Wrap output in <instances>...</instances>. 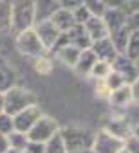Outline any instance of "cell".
Masks as SVG:
<instances>
[{
	"label": "cell",
	"mask_w": 139,
	"mask_h": 153,
	"mask_svg": "<svg viewBox=\"0 0 139 153\" xmlns=\"http://www.w3.org/2000/svg\"><path fill=\"white\" fill-rule=\"evenodd\" d=\"M34 18V0H15L11 4V27L15 34L33 29Z\"/></svg>",
	"instance_id": "obj_1"
},
{
	"label": "cell",
	"mask_w": 139,
	"mask_h": 153,
	"mask_svg": "<svg viewBox=\"0 0 139 153\" xmlns=\"http://www.w3.org/2000/svg\"><path fill=\"white\" fill-rule=\"evenodd\" d=\"M60 135L65 142L67 151H78V149H89L92 148L94 133L89 128L81 126H65L60 128Z\"/></svg>",
	"instance_id": "obj_2"
},
{
	"label": "cell",
	"mask_w": 139,
	"mask_h": 153,
	"mask_svg": "<svg viewBox=\"0 0 139 153\" xmlns=\"http://www.w3.org/2000/svg\"><path fill=\"white\" fill-rule=\"evenodd\" d=\"M31 105H36V96L27 88L15 85L4 92V112H7L11 115L18 114L20 110H24Z\"/></svg>",
	"instance_id": "obj_3"
},
{
	"label": "cell",
	"mask_w": 139,
	"mask_h": 153,
	"mask_svg": "<svg viewBox=\"0 0 139 153\" xmlns=\"http://www.w3.org/2000/svg\"><path fill=\"white\" fill-rule=\"evenodd\" d=\"M15 47H16V51L22 56L33 58V59L38 58V56H42V54H47V49L42 45L40 38L36 36V33L33 29H27V31L18 33L16 38H15Z\"/></svg>",
	"instance_id": "obj_4"
},
{
	"label": "cell",
	"mask_w": 139,
	"mask_h": 153,
	"mask_svg": "<svg viewBox=\"0 0 139 153\" xmlns=\"http://www.w3.org/2000/svg\"><path fill=\"white\" fill-rule=\"evenodd\" d=\"M110 70L117 72L121 76V79L126 83V85H132V83H137V78H139V70H137V61H132L130 58H126L125 54H117L112 61H110Z\"/></svg>",
	"instance_id": "obj_5"
},
{
	"label": "cell",
	"mask_w": 139,
	"mask_h": 153,
	"mask_svg": "<svg viewBox=\"0 0 139 153\" xmlns=\"http://www.w3.org/2000/svg\"><path fill=\"white\" fill-rule=\"evenodd\" d=\"M60 130V124L49 117V115H42L27 131V139L29 140H36V142H45L47 139H51L56 131Z\"/></svg>",
	"instance_id": "obj_6"
},
{
	"label": "cell",
	"mask_w": 139,
	"mask_h": 153,
	"mask_svg": "<svg viewBox=\"0 0 139 153\" xmlns=\"http://www.w3.org/2000/svg\"><path fill=\"white\" fill-rule=\"evenodd\" d=\"M42 115H43V114H42L40 106H38V105H31V106H27V108H24V110H20L18 114L13 115V126H15L16 131L27 133V131L31 130V126H33Z\"/></svg>",
	"instance_id": "obj_7"
},
{
	"label": "cell",
	"mask_w": 139,
	"mask_h": 153,
	"mask_svg": "<svg viewBox=\"0 0 139 153\" xmlns=\"http://www.w3.org/2000/svg\"><path fill=\"white\" fill-rule=\"evenodd\" d=\"M121 148H123V140L110 135L108 131L101 130V131L94 133V140H92L94 153H117Z\"/></svg>",
	"instance_id": "obj_8"
},
{
	"label": "cell",
	"mask_w": 139,
	"mask_h": 153,
	"mask_svg": "<svg viewBox=\"0 0 139 153\" xmlns=\"http://www.w3.org/2000/svg\"><path fill=\"white\" fill-rule=\"evenodd\" d=\"M33 31H34V33H36V36L40 38L42 45L47 49V52L52 49L54 42H56V40H58V36H60V31L56 29V25H54L51 20L36 22V24L33 25Z\"/></svg>",
	"instance_id": "obj_9"
},
{
	"label": "cell",
	"mask_w": 139,
	"mask_h": 153,
	"mask_svg": "<svg viewBox=\"0 0 139 153\" xmlns=\"http://www.w3.org/2000/svg\"><path fill=\"white\" fill-rule=\"evenodd\" d=\"M103 130L108 131L110 135L121 139V140H125V139L130 137L132 133H137V128H134L125 117H117V115H112V117L107 121V124H105Z\"/></svg>",
	"instance_id": "obj_10"
},
{
	"label": "cell",
	"mask_w": 139,
	"mask_h": 153,
	"mask_svg": "<svg viewBox=\"0 0 139 153\" xmlns=\"http://www.w3.org/2000/svg\"><path fill=\"white\" fill-rule=\"evenodd\" d=\"M108 103H110V106L112 108H117V110H123V108H126L128 105H132V103H137V99L134 97V94H132V87L130 85H121L119 88H116V90H112V92H108Z\"/></svg>",
	"instance_id": "obj_11"
},
{
	"label": "cell",
	"mask_w": 139,
	"mask_h": 153,
	"mask_svg": "<svg viewBox=\"0 0 139 153\" xmlns=\"http://www.w3.org/2000/svg\"><path fill=\"white\" fill-rule=\"evenodd\" d=\"M89 49L94 52V56H96L99 61H107V63H110V61L119 54L108 36H107V38H99V40H94Z\"/></svg>",
	"instance_id": "obj_12"
},
{
	"label": "cell",
	"mask_w": 139,
	"mask_h": 153,
	"mask_svg": "<svg viewBox=\"0 0 139 153\" xmlns=\"http://www.w3.org/2000/svg\"><path fill=\"white\" fill-rule=\"evenodd\" d=\"M103 22H105V25H107V31H108V36L110 34H114L116 31H119L125 24H126V20H128V15L126 13H123L121 9H116V7H107V11L103 13Z\"/></svg>",
	"instance_id": "obj_13"
},
{
	"label": "cell",
	"mask_w": 139,
	"mask_h": 153,
	"mask_svg": "<svg viewBox=\"0 0 139 153\" xmlns=\"http://www.w3.org/2000/svg\"><path fill=\"white\" fill-rule=\"evenodd\" d=\"M65 34H67V38H69V43H72V45H74V47H78L80 51L89 49V47H90V43H92V40L89 38V34H87V31H85L83 24H74V25L69 29Z\"/></svg>",
	"instance_id": "obj_14"
},
{
	"label": "cell",
	"mask_w": 139,
	"mask_h": 153,
	"mask_svg": "<svg viewBox=\"0 0 139 153\" xmlns=\"http://www.w3.org/2000/svg\"><path fill=\"white\" fill-rule=\"evenodd\" d=\"M80 52H81V51H80L78 47H74L72 43H67V45H61V47H58L56 51H52V56H54L60 63H63L65 67L74 68Z\"/></svg>",
	"instance_id": "obj_15"
},
{
	"label": "cell",
	"mask_w": 139,
	"mask_h": 153,
	"mask_svg": "<svg viewBox=\"0 0 139 153\" xmlns=\"http://www.w3.org/2000/svg\"><path fill=\"white\" fill-rule=\"evenodd\" d=\"M16 85V72L6 58H0V92H6Z\"/></svg>",
	"instance_id": "obj_16"
},
{
	"label": "cell",
	"mask_w": 139,
	"mask_h": 153,
	"mask_svg": "<svg viewBox=\"0 0 139 153\" xmlns=\"http://www.w3.org/2000/svg\"><path fill=\"white\" fill-rule=\"evenodd\" d=\"M60 9L58 0H34V18L36 22L51 20V16Z\"/></svg>",
	"instance_id": "obj_17"
},
{
	"label": "cell",
	"mask_w": 139,
	"mask_h": 153,
	"mask_svg": "<svg viewBox=\"0 0 139 153\" xmlns=\"http://www.w3.org/2000/svg\"><path fill=\"white\" fill-rule=\"evenodd\" d=\"M89 38L94 42V40H99V38H107L108 36V31H107V25L103 22L101 16H89V20L83 24Z\"/></svg>",
	"instance_id": "obj_18"
},
{
	"label": "cell",
	"mask_w": 139,
	"mask_h": 153,
	"mask_svg": "<svg viewBox=\"0 0 139 153\" xmlns=\"http://www.w3.org/2000/svg\"><path fill=\"white\" fill-rule=\"evenodd\" d=\"M96 61H98V58L94 56V52H92L90 49H83V51L80 52V56H78V61H76V65H74V70H76L80 76H89Z\"/></svg>",
	"instance_id": "obj_19"
},
{
	"label": "cell",
	"mask_w": 139,
	"mask_h": 153,
	"mask_svg": "<svg viewBox=\"0 0 139 153\" xmlns=\"http://www.w3.org/2000/svg\"><path fill=\"white\" fill-rule=\"evenodd\" d=\"M51 22L56 25V29H58L60 33H67L69 29L76 24V22H74V16H72V11L63 9V7H60V9L51 16Z\"/></svg>",
	"instance_id": "obj_20"
},
{
	"label": "cell",
	"mask_w": 139,
	"mask_h": 153,
	"mask_svg": "<svg viewBox=\"0 0 139 153\" xmlns=\"http://www.w3.org/2000/svg\"><path fill=\"white\" fill-rule=\"evenodd\" d=\"M43 153H67V148H65V142L60 135V130L43 142Z\"/></svg>",
	"instance_id": "obj_21"
},
{
	"label": "cell",
	"mask_w": 139,
	"mask_h": 153,
	"mask_svg": "<svg viewBox=\"0 0 139 153\" xmlns=\"http://www.w3.org/2000/svg\"><path fill=\"white\" fill-rule=\"evenodd\" d=\"M123 54H125L126 58H130L132 61H137V58H139V33H137V31H132V33H130Z\"/></svg>",
	"instance_id": "obj_22"
},
{
	"label": "cell",
	"mask_w": 139,
	"mask_h": 153,
	"mask_svg": "<svg viewBox=\"0 0 139 153\" xmlns=\"http://www.w3.org/2000/svg\"><path fill=\"white\" fill-rule=\"evenodd\" d=\"M7 140H9V148L16 149V151H24L29 139H27V133H22V131H16L13 130L9 135H7Z\"/></svg>",
	"instance_id": "obj_23"
},
{
	"label": "cell",
	"mask_w": 139,
	"mask_h": 153,
	"mask_svg": "<svg viewBox=\"0 0 139 153\" xmlns=\"http://www.w3.org/2000/svg\"><path fill=\"white\" fill-rule=\"evenodd\" d=\"M11 27V4L7 0H0V33Z\"/></svg>",
	"instance_id": "obj_24"
},
{
	"label": "cell",
	"mask_w": 139,
	"mask_h": 153,
	"mask_svg": "<svg viewBox=\"0 0 139 153\" xmlns=\"http://www.w3.org/2000/svg\"><path fill=\"white\" fill-rule=\"evenodd\" d=\"M34 70H36L38 74H42V76L51 74V70H52V61H51L49 54H42V56L34 58Z\"/></svg>",
	"instance_id": "obj_25"
},
{
	"label": "cell",
	"mask_w": 139,
	"mask_h": 153,
	"mask_svg": "<svg viewBox=\"0 0 139 153\" xmlns=\"http://www.w3.org/2000/svg\"><path fill=\"white\" fill-rule=\"evenodd\" d=\"M83 6L87 7L90 16H103V13L107 11L103 0H83Z\"/></svg>",
	"instance_id": "obj_26"
},
{
	"label": "cell",
	"mask_w": 139,
	"mask_h": 153,
	"mask_svg": "<svg viewBox=\"0 0 139 153\" xmlns=\"http://www.w3.org/2000/svg\"><path fill=\"white\" fill-rule=\"evenodd\" d=\"M110 72V63H107V61H96L94 63V67H92V70H90V78H94V79H103L105 76Z\"/></svg>",
	"instance_id": "obj_27"
},
{
	"label": "cell",
	"mask_w": 139,
	"mask_h": 153,
	"mask_svg": "<svg viewBox=\"0 0 139 153\" xmlns=\"http://www.w3.org/2000/svg\"><path fill=\"white\" fill-rule=\"evenodd\" d=\"M13 130H15L13 115L7 114V112H2V114H0V133H2V135H9Z\"/></svg>",
	"instance_id": "obj_28"
},
{
	"label": "cell",
	"mask_w": 139,
	"mask_h": 153,
	"mask_svg": "<svg viewBox=\"0 0 139 153\" xmlns=\"http://www.w3.org/2000/svg\"><path fill=\"white\" fill-rule=\"evenodd\" d=\"M123 148L128 153H139V139H137V133H132L130 137H126L123 140Z\"/></svg>",
	"instance_id": "obj_29"
},
{
	"label": "cell",
	"mask_w": 139,
	"mask_h": 153,
	"mask_svg": "<svg viewBox=\"0 0 139 153\" xmlns=\"http://www.w3.org/2000/svg\"><path fill=\"white\" fill-rule=\"evenodd\" d=\"M72 16H74V22H76V24H85L90 15H89V11H87L85 6H80V7H76V9H72Z\"/></svg>",
	"instance_id": "obj_30"
},
{
	"label": "cell",
	"mask_w": 139,
	"mask_h": 153,
	"mask_svg": "<svg viewBox=\"0 0 139 153\" xmlns=\"http://www.w3.org/2000/svg\"><path fill=\"white\" fill-rule=\"evenodd\" d=\"M80 6H83V0H60V7L69 9V11H72Z\"/></svg>",
	"instance_id": "obj_31"
},
{
	"label": "cell",
	"mask_w": 139,
	"mask_h": 153,
	"mask_svg": "<svg viewBox=\"0 0 139 153\" xmlns=\"http://www.w3.org/2000/svg\"><path fill=\"white\" fill-rule=\"evenodd\" d=\"M24 151H27V153H43V142H36V140H29Z\"/></svg>",
	"instance_id": "obj_32"
},
{
	"label": "cell",
	"mask_w": 139,
	"mask_h": 153,
	"mask_svg": "<svg viewBox=\"0 0 139 153\" xmlns=\"http://www.w3.org/2000/svg\"><path fill=\"white\" fill-rule=\"evenodd\" d=\"M105 6L107 7H116V9H121L123 4H125V0H103Z\"/></svg>",
	"instance_id": "obj_33"
},
{
	"label": "cell",
	"mask_w": 139,
	"mask_h": 153,
	"mask_svg": "<svg viewBox=\"0 0 139 153\" xmlns=\"http://www.w3.org/2000/svg\"><path fill=\"white\" fill-rule=\"evenodd\" d=\"M9 148V140H7V135H2L0 133V153H6V149Z\"/></svg>",
	"instance_id": "obj_34"
},
{
	"label": "cell",
	"mask_w": 139,
	"mask_h": 153,
	"mask_svg": "<svg viewBox=\"0 0 139 153\" xmlns=\"http://www.w3.org/2000/svg\"><path fill=\"white\" fill-rule=\"evenodd\" d=\"M67 153H94V151H92V148H89V149H78V151H67Z\"/></svg>",
	"instance_id": "obj_35"
},
{
	"label": "cell",
	"mask_w": 139,
	"mask_h": 153,
	"mask_svg": "<svg viewBox=\"0 0 139 153\" xmlns=\"http://www.w3.org/2000/svg\"><path fill=\"white\" fill-rule=\"evenodd\" d=\"M4 112V94L0 92V114Z\"/></svg>",
	"instance_id": "obj_36"
},
{
	"label": "cell",
	"mask_w": 139,
	"mask_h": 153,
	"mask_svg": "<svg viewBox=\"0 0 139 153\" xmlns=\"http://www.w3.org/2000/svg\"><path fill=\"white\" fill-rule=\"evenodd\" d=\"M6 153H22V151H16V149H13V148H7Z\"/></svg>",
	"instance_id": "obj_37"
},
{
	"label": "cell",
	"mask_w": 139,
	"mask_h": 153,
	"mask_svg": "<svg viewBox=\"0 0 139 153\" xmlns=\"http://www.w3.org/2000/svg\"><path fill=\"white\" fill-rule=\"evenodd\" d=\"M117 153H128V151H126V149H125V148H121V149H119V151H117Z\"/></svg>",
	"instance_id": "obj_38"
},
{
	"label": "cell",
	"mask_w": 139,
	"mask_h": 153,
	"mask_svg": "<svg viewBox=\"0 0 139 153\" xmlns=\"http://www.w3.org/2000/svg\"><path fill=\"white\" fill-rule=\"evenodd\" d=\"M22 153H27V151H22Z\"/></svg>",
	"instance_id": "obj_39"
},
{
	"label": "cell",
	"mask_w": 139,
	"mask_h": 153,
	"mask_svg": "<svg viewBox=\"0 0 139 153\" xmlns=\"http://www.w3.org/2000/svg\"><path fill=\"white\" fill-rule=\"evenodd\" d=\"M58 2H60V0H58Z\"/></svg>",
	"instance_id": "obj_40"
}]
</instances>
